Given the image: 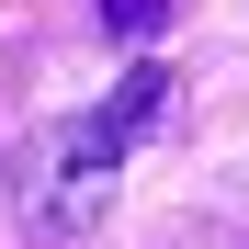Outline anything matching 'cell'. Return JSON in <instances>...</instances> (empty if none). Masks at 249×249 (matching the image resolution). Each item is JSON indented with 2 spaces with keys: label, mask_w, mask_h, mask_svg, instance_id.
Masks as SVG:
<instances>
[{
  "label": "cell",
  "mask_w": 249,
  "mask_h": 249,
  "mask_svg": "<svg viewBox=\"0 0 249 249\" xmlns=\"http://www.w3.org/2000/svg\"><path fill=\"white\" fill-rule=\"evenodd\" d=\"M170 12H181V0H102V23L124 34V46H147V34H159V23H170Z\"/></svg>",
  "instance_id": "7a4b0ae2"
},
{
  "label": "cell",
  "mask_w": 249,
  "mask_h": 249,
  "mask_svg": "<svg viewBox=\"0 0 249 249\" xmlns=\"http://www.w3.org/2000/svg\"><path fill=\"white\" fill-rule=\"evenodd\" d=\"M159 102H170V68H124V91H113L102 113H79L68 136H57V159H68V170H113V159L136 147V124H147Z\"/></svg>",
  "instance_id": "6da1fadb"
}]
</instances>
